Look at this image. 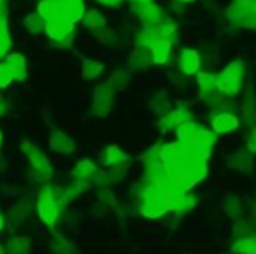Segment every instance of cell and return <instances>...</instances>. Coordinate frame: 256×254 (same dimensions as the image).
<instances>
[{
  "instance_id": "cell-1",
  "label": "cell",
  "mask_w": 256,
  "mask_h": 254,
  "mask_svg": "<svg viewBox=\"0 0 256 254\" xmlns=\"http://www.w3.org/2000/svg\"><path fill=\"white\" fill-rule=\"evenodd\" d=\"M22 154L26 156V164H28L30 176H32L36 182L46 184V182L52 178V174H54L52 164H50V160L46 158V154H44L38 146H34L32 142H28V140L22 142Z\"/></svg>"
},
{
  "instance_id": "cell-2",
  "label": "cell",
  "mask_w": 256,
  "mask_h": 254,
  "mask_svg": "<svg viewBox=\"0 0 256 254\" xmlns=\"http://www.w3.org/2000/svg\"><path fill=\"white\" fill-rule=\"evenodd\" d=\"M242 78H244V62L234 60L216 74V90L226 98H234L242 88Z\"/></svg>"
},
{
  "instance_id": "cell-3",
  "label": "cell",
  "mask_w": 256,
  "mask_h": 254,
  "mask_svg": "<svg viewBox=\"0 0 256 254\" xmlns=\"http://www.w3.org/2000/svg\"><path fill=\"white\" fill-rule=\"evenodd\" d=\"M36 212H38L42 224H46V226H54V224L58 222L60 204H58V200H56L54 186L42 184V188L38 190V198H36Z\"/></svg>"
},
{
  "instance_id": "cell-4",
  "label": "cell",
  "mask_w": 256,
  "mask_h": 254,
  "mask_svg": "<svg viewBox=\"0 0 256 254\" xmlns=\"http://www.w3.org/2000/svg\"><path fill=\"white\" fill-rule=\"evenodd\" d=\"M74 20L72 18H68L60 8H58V12L46 22V30H44V34L56 44V42H62V40H66L68 36H72V30H74Z\"/></svg>"
},
{
  "instance_id": "cell-5",
  "label": "cell",
  "mask_w": 256,
  "mask_h": 254,
  "mask_svg": "<svg viewBox=\"0 0 256 254\" xmlns=\"http://www.w3.org/2000/svg\"><path fill=\"white\" fill-rule=\"evenodd\" d=\"M114 94H116V92H114L106 82L98 84V86H96V90H94V96H92V106H90L92 114H94V116H98V118L108 116V114H110V110H112Z\"/></svg>"
},
{
  "instance_id": "cell-6",
  "label": "cell",
  "mask_w": 256,
  "mask_h": 254,
  "mask_svg": "<svg viewBox=\"0 0 256 254\" xmlns=\"http://www.w3.org/2000/svg\"><path fill=\"white\" fill-rule=\"evenodd\" d=\"M132 10L138 14V18L142 20L144 28H152L156 26L160 20L166 18L164 10L160 6H156L154 2H132Z\"/></svg>"
},
{
  "instance_id": "cell-7",
  "label": "cell",
  "mask_w": 256,
  "mask_h": 254,
  "mask_svg": "<svg viewBox=\"0 0 256 254\" xmlns=\"http://www.w3.org/2000/svg\"><path fill=\"white\" fill-rule=\"evenodd\" d=\"M238 128H240V118L234 112L224 110V112L212 114V118H210V130L214 134H230Z\"/></svg>"
},
{
  "instance_id": "cell-8",
  "label": "cell",
  "mask_w": 256,
  "mask_h": 254,
  "mask_svg": "<svg viewBox=\"0 0 256 254\" xmlns=\"http://www.w3.org/2000/svg\"><path fill=\"white\" fill-rule=\"evenodd\" d=\"M188 120H192V112L184 106H176V108H170L166 114L160 116L158 126L162 132H168V130H176L180 124H184Z\"/></svg>"
},
{
  "instance_id": "cell-9",
  "label": "cell",
  "mask_w": 256,
  "mask_h": 254,
  "mask_svg": "<svg viewBox=\"0 0 256 254\" xmlns=\"http://www.w3.org/2000/svg\"><path fill=\"white\" fill-rule=\"evenodd\" d=\"M48 146L56 154H72V152H76V142L72 140V136H68L62 130H52L50 132Z\"/></svg>"
},
{
  "instance_id": "cell-10",
  "label": "cell",
  "mask_w": 256,
  "mask_h": 254,
  "mask_svg": "<svg viewBox=\"0 0 256 254\" xmlns=\"http://www.w3.org/2000/svg\"><path fill=\"white\" fill-rule=\"evenodd\" d=\"M96 164L90 160V158H82V160H78L74 166H72V170H70V176H72V180L74 182H82V184H92V180H94V176H96Z\"/></svg>"
},
{
  "instance_id": "cell-11",
  "label": "cell",
  "mask_w": 256,
  "mask_h": 254,
  "mask_svg": "<svg viewBox=\"0 0 256 254\" xmlns=\"http://www.w3.org/2000/svg\"><path fill=\"white\" fill-rule=\"evenodd\" d=\"M178 66L184 76H194L200 70V54L194 48H182L178 54Z\"/></svg>"
},
{
  "instance_id": "cell-12",
  "label": "cell",
  "mask_w": 256,
  "mask_h": 254,
  "mask_svg": "<svg viewBox=\"0 0 256 254\" xmlns=\"http://www.w3.org/2000/svg\"><path fill=\"white\" fill-rule=\"evenodd\" d=\"M202 130H204V128H202L198 122L188 120V122H184V124H180V126L176 128V140H178L180 144H186V146H196V142H198Z\"/></svg>"
},
{
  "instance_id": "cell-13",
  "label": "cell",
  "mask_w": 256,
  "mask_h": 254,
  "mask_svg": "<svg viewBox=\"0 0 256 254\" xmlns=\"http://www.w3.org/2000/svg\"><path fill=\"white\" fill-rule=\"evenodd\" d=\"M4 64L8 66L10 74L14 80L18 82H24L26 80V74H28V66H26V56L20 54V52H10L4 60Z\"/></svg>"
},
{
  "instance_id": "cell-14",
  "label": "cell",
  "mask_w": 256,
  "mask_h": 254,
  "mask_svg": "<svg viewBox=\"0 0 256 254\" xmlns=\"http://www.w3.org/2000/svg\"><path fill=\"white\" fill-rule=\"evenodd\" d=\"M252 164H254V158L248 152V148H240V150L232 152L226 160V166L236 172H248V170H252Z\"/></svg>"
},
{
  "instance_id": "cell-15",
  "label": "cell",
  "mask_w": 256,
  "mask_h": 254,
  "mask_svg": "<svg viewBox=\"0 0 256 254\" xmlns=\"http://www.w3.org/2000/svg\"><path fill=\"white\" fill-rule=\"evenodd\" d=\"M128 64H130V68H146V66L154 64L152 46L136 44V46H134V52H132L130 58H128Z\"/></svg>"
},
{
  "instance_id": "cell-16",
  "label": "cell",
  "mask_w": 256,
  "mask_h": 254,
  "mask_svg": "<svg viewBox=\"0 0 256 254\" xmlns=\"http://www.w3.org/2000/svg\"><path fill=\"white\" fill-rule=\"evenodd\" d=\"M126 162H128V154H126L122 148H118V146H114V144H108V146L104 148V152H102V164H104L106 168H112V166H126Z\"/></svg>"
},
{
  "instance_id": "cell-17",
  "label": "cell",
  "mask_w": 256,
  "mask_h": 254,
  "mask_svg": "<svg viewBox=\"0 0 256 254\" xmlns=\"http://www.w3.org/2000/svg\"><path fill=\"white\" fill-rule=\"evenodd\" d=\"M80 22H82L88 30H92V32H96V34L106 28V18H104V14H102L100 10H96V8H86V12H84V16H82Z\"/></svg>"
},
{
  "instance_id": "cell-18",
  "label": "cell",
  "mask_w": 256,
  "mask_h": 254,
  "mask_svg": "<svg viewBox=\"0 0 256 254\" xmlns=\"http://www.w3.org/2000/svg\"><path fill=\"white\" fill-rule=\"evenodd\" d=\"M4 248H6V254H30V250H32V240H30V236H26V234H18V236H12V238L4 244Z\"/></svg>"
},
{
  "instance_id": "cell-19",
  "label": "cell",
  "mask_w": 256,
  "mask_h": 254,
  "mask_svg": "<svg viewBox=\"0 0 256 254\" xmlns=\"http://www.w3.org/2000/svg\"><path fill=\"white\" fill-rule=\"evenodd\" d=\"M58 8H60L68 18H72L74 22H80L82 16H84V12H86V6H84L82 0H60V2H58Z\"/></svg>"
},
{
  "instance_id": "cell-20",
  "label": "cell",
  "mask_w": 256,
  "mask_h": 254,
  "mask_svg": "<svg viewBox=\"0 0 256 254\" xmlns=\"http://www.w3.org/2000/svg\"><path fill=\"white\" fill-rule=\"evenodd\" d=\"M172 52V40H156L152 44V56H154V64H166Z\"/></svg>"
},
{
  "instance_id": "cell-21",
  "label": "cell",
  "mask_w": 256,
  "mask_h": 254,
  "mask_svg": "<svg viewBox=\"0 0 256 254\" xmlns=\"http://www.w3.org/2000/svg\"><path fill=\"white\" fill-rule=\"evenodd\" d=\"M222 208H224V212H226L232 220H240V216H242V212H244V206H242L240 198L234 196V194H226V196L222 198Z\"/></svg>"
},
{
  "instance_id": "cell-22",
  "label": "cell",
  "mask_w": 256,
  "mask_h": 254,
  "mask_svg": "<svg viewBox=\"0 0 256 254\" xmlns=\"http://www.w3.org/2000/svg\"><path fill=\"white\" fill-rule=\"evenodd\" d=\"M104 70V64L94 58H82V78L84 80H96Z\"/></svg>"
},
{
  "instance_id": "cell-23",
  "label": "cell",
  "mask_w": 256,
  "mask_h": 254,
  "mask_svg": "<svg viewBox=\"0 0 256 254\" xmlns=\"http://www.w3.org/2000/svg\"><path fill=\"white\" fill-rule=\"evenodd\" d=\"M24 28H26L30 34H42V32L46 30V20L34 10V12H30V14H26V18H24Z\"/></svg>"
},
{
  "instance_id": "cell-24",
  "label": "cell",
  "mask_w": 256,
  "mask_h": 254,
  "mask_svg": "<svg viewBox=\"0 0 256 254\" xmlns=\"http://www.w3.org/2000/svg\"><path fill=\"white\" fill-rule=\"evenodd\" d=\"M196 206V198L192 196V194H182L174 204H172V208H170V212H174L176 216H184V214H188L192 208Z\"/></svg>"
},
{
  "instance_id": "cell-25",
  "label": "cell",
  "mask_w": 256,
  "mask_h": 254,
  "mask_svg": "<svg viewBox=\"0 0 256 254\" xmlns=\"http://www.w3.org/2000/svg\"><path fill=\"white\" fill-rule=\"evenodd\" d=\"M232 254H256V238H238L230 246Z\"/></svg>"
},
{
  "instance_id": "cell-26",
  "label": "cell",
  "mask_w": 256,
  "mask_h": 254,
  "mask_svg": "<svg viewBox=\"0 0 256 254\" xmlns=\"http://www.w3.org/2000/svg\"><path fill=\"white\" fill-rule=\"evenodd\" d=\"M196 84L200 88V94H208L216 90V74L212 72H198L196 74Z\"/></svg>"
},
{
  "instance_id": "cell-27",
  "label": "cell",
  "mask_w": 256,
  "mask_h": 254,
  "mask_svg": "<svg viewBox=\"0 0 256 254\" xmlns=\"http://www.w3.org/2000/svg\"><path fill=\"white\" fill-rule=\"evenodd\" d=\"M242 114H244V122L250 126H256V104H254V96H246V100L240 106Z\"/></svg>"
},
{
  "instance_id": "cell-28",
  "label": "cell",
  "mask_w": 256,
  "mask_h": 254,
  "mask_svg": "<svg viewBox=\"0 0 256 254\" xmlns=\"http://www.w3.org/2000/svg\"><path fill=\"white\" fill-rule=\"evenodd\" d=\"M28 214H30V206H26L24 202H20V204H16V206L12 208L8 220H10L12 226H20V224H24V220L28 218Z\"/></svg>"
},
{
  "instance_id": "cell-29",
  "label": "cell",
  "mask_w": 256,
  "mask_h": 254,
  "mask_svg": "<svg viewBox=\"0 0 256 254\" xmlns=\"http://www.w3.org/2000/svg\"><path fill=\"white\" fill-rule=\"evenodd\" d=\"M106 84H108L114 92H120V90H124L126 84H128V74H126L124 70H114V72L110 74V78L106 80Z\"/></svg>"
},
{
  "instance_id": "cell-30",
  "label": "cell",
  "mask_w": 256,
  "mask_h": 254,
  "mask_svg": "<svg viewBox=\"0 0 256 254\" xmlns=\"http://www.w3.org/2000/svg\"><path fill=\"white\" fill-rule=\"evenodd\" d=\"M36 12L48 22V20L58 12V2H54V0H38V4H36Z\"/></svg>"
},
{
  "instance_id": "cell-31",
  "label": "cell",
  "mask_w": 256,
  "mask_h": 254,
  "mask_svg": "<svg viewBox=\"0 0 256 254\" xmlns=\"http://www.w3.org/2000/svg\"><path fill=\"white\" fill-rule=\"evenodd\" d=\"M10 46H12V38L8 32V22H0V58L8 54Z\"/></svg>"
},
{
  "instance_id": "cell-32",
  "label": "cell",
  "mask_w": 256,
  "mask_h": 254,
  "mask_svg": "<svg viewBox=\"0 0 256 254\" xmlns=\"http://www.w3.org/2000/svg\"><path fill=\"white\" fill-rule=\"evenodd\" d=\"M52 252L54 254H74V248L70 242H66L64 238H58V240H52Z\"/></svg>"
},
{
  "instance_id": "cell-33",
  "label": "cell",
  "mask_w": 256,
  "mask_h": 254,
  "mask_svg": "<svg viewBox=\"0 0 256 254\" xmlns=\"http://www.w3.org/2000/svg\"><path fill=\"white\" fill-rule=\"evenodd\" d=\"M12 82H14V78H12L10 70H8V66H6L4 62H0V90L8 88Z\"/></svg>"
},
{
  "instance_id": "cell-34",
  "label": "cell",
  "mask_w": 256,
  "mask_h": 254,
  "mask_svg": "<svg viewBox=\"0 0 256 254\" xmlns=\"http://www.w3.org/2000/svg\"><path fill=\"white\" fill-rule=\"evenodd\" d=\"M246 148H248L250 154H256V126L250 128V134L246 138Z\"/></svg>"
},
{
  "instance_id": "cell-35",
  "label": "cell",
  "mask_w": 256,
  "mask_h": 254,
  "mask_svg": "<svg viewBox=\"0 0 256 254\" xmlns=\"http://www.w3.org/2000/svg\"><path fill=\"white\" fill-rule=\"evenodd\" d=\"M98 4H102V6H108V8H118L124 0H96Z\"/></svg>"
},
{
  "instance_id": "cell-36",
  "label": "cell",
  "mask_w": 256,
  "mask_h": 254,
  "mask_svg": "<svg viewBox=\"0 0 256 254\" xmlns=\"http://www.w3.org/2000/svg\"><path fill=\"white\" fill-rule=\"evenodd\" d=\"M4 226H6V216H4L2 212H0V232L4 230Z\"/></svg>"
},
{
  "instance_id": "cell-37",
  "label": "cell",
  "mask_w": 256,
  "mask_h": 254,
  "mask_svg": "<svg viewBox=\"0 0 256 254\" xmlns=\"http://www.w3.org/2000/svg\"><path fill=\"white\" fill-rule=\"evenodd\" d=\"M174 2H178V4H190V2H194V0H174Z\"/></svg>"
},
{
  "instance_id": "cell-38",
  "label": "cell",
  "mask_w": 256,
  "mask_h": 254,
  "mask_svg": "<svg viewBox=\"0 0 256 254\" xmlns=\"http://www.w3.org/2000/svg\"><path fill=\"white\" fill-rule=\"evenodd\" d=\"M0 254H6V248H4V244H0Z\"/></svg>"
},
{
  "instance_id": "cell-39",
  "label": "cell",
  "mask_w": 256,
  "mask_h": 254,
  "mask_svg": "<svg viewBox=\"0 0 256 254\" xmlns=\"http://www.w3.org/2000/svg\"><path fill=\"white\" fill-rule=\"evenodd\" d=\"M2 142H4V134H2V130H0V148H2Z\"/></svg>"
},
{
  "instance_id": "cell-40",
  "label": "cell",
  "mask_w": 256,
  "mask_h": 254,
  "mask_svg": "<svg viewBox=\"0 0 256 254\" xmlns=\"http://www.w3.org/2000/svg\"><path fill=\"white\" fill-rule=\"evenodd\" d=\"M0 2H4V4H6V0H0Z\"/></svg>"
},
{
  "instance_id": "cell-41",
  "label": "cell",
  "mask_w": 256,
  "mask_h": 254,
  "mask_svg": "<svg viewBox=\"0 0 256 254\" xmlns=\"http://www.w3.org/2000/svg\"><path fill=\"white\" fill-rule=\"evenodd\" d=\"M2 4H4V2H2Z\"/></svg>"
}]
</instances>
